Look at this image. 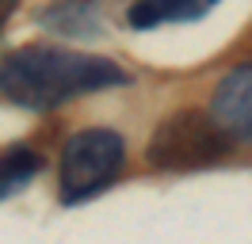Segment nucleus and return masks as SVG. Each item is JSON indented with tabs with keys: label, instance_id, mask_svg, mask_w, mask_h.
<instances>
[{
	"label": "nucleus",
	"instance_id": "f257e3e1",
	"mask_svg": "<svg viewBox=\"0 0 252 244\" xmlns=\"http://www.w3.org/2000/svg\"><path fill=\"white\" fill-rule=\"evenodd\" d=\"M130 76L107 58L62 50V46H23L0 61V92L27 111H54L88 92L126 84Z\"/></svg>",
	"mask_w": 252,
	"mask_h": 244
},
{
	"label": "nucleus",
	"instance_id": "f03ea898",
	"mask_svg": "<svg viewBox=\"0 0 252 244\" xmlns=\"http://www.w3.org/2000/svg\"><path fill=\"white\" fill-rule=\"evenodd\" d=\"M229 152V134L203 111H180L153 130L145 160L160 172H195L218 164Z\"/></svg>",
	"mask_w": 252,
	"mask_h": 244
},
{
	"label": "nucleus",
	"instance_id": "7ed1b4c3",
	"mask_svg": "<svg viewBox=\"0 0 252 244\" xmlns=\"http://www.w3.org/2000/svg\"><path fill=\"white\" fill-rule=\"evenodd\" d=\"M126 145L115 130H80L65 141L62 152V202H84L99 195L123 168Z\"/></svg>",
	"mask_w": 252,
	"mask_h": 244
},
{
	"label": "nucleus",
	"instance_id": "20e7f679",
	"mask_svg": "<svg viewBox=\"0 0 252 244\" xmlns=\"http://www.w3.org/2000/svg\"><path fill=\"white\" fill-rule=\"evenodd\" d=\"M210 119L237 141H252V61L218 80L210 95Z\"/></svg>",
	"mask_w": 252,
	"mask_h": 244
},
{
	"label": "nucleus",
	"instance_id": "39448f33",
	"mask_svg": "<svg viewBox=\"0 0 252 244\" xmlns=\"http://www.w3.org/2000/svg\"><path fill=\"white\" fill-rule=\"evenodd\" d=\"M218 0H138L130 8V27L149 30L160 23H180V19H199L206 8H214Z\"/></svg>",
	"mask_w": 252,
	"mask_h": 244
},
{
	"label": "nucleus",
	"instance_id": "423d86ee",
	"mask_svg": "<svg viewBox=\"0 0 252 244\" xmlns=\"http://www.w3.org/2000/svg\"><path fill=\"white\" fill-rule=\"evenodd\" d=\"M38 168H42V156L31 152L27 145H16V149L4 152V160H0V198L4 195H16L27 187V180L38 176Z\"/></svg>",
	"mask_w": 252,
	"mask_h": 244
},
{
	"label": "nucleus",
	"instance_id": "0eeeda50",
	"mask_svg": "<svg viewBox=\"0 0 252 244\" xmlns=\"http://www.w3.org/2000/svg\"><path fill=\"white\" fill-rule=\"evenodd\" d=\"M16 8H19V0H0V30L8 27V19L16 15Z\"/></svg>",
	"mask_w": 252,
	"mask_h": 244
}]
</instances>
